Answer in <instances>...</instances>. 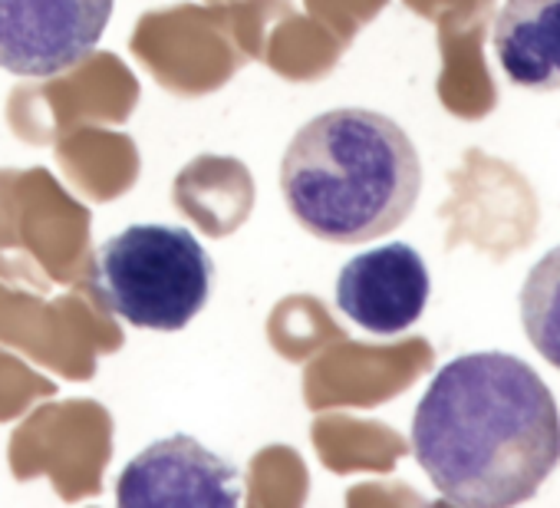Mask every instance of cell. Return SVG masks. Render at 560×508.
<instances>
[{
	"instance_id": "obj_2",
	"label": "cell",
	"mask_w": 560,
	"mask_h": 508,
	"mask_svg": "<svg viewBox=\"0 0 560 508\" xmlns=\"http://www.w3.org/2000/svg\"><path fill=\"white\" fill-rule=\"evenodd\" d=\"M280 192L294 221L334 244L396 231L422 192L409 132L373 109H330L304 123L280 162Z\"/></svg>"
},
{
	"instance_id": "obj_8",
	"label": "cell",
	"mask_w": 560,
	"mask_h": 508,
	"mask_svg": "<svg viewBox=\"0 0 560 508\" xmlns=\"http://www.w3.org/2000/svg\"><path fill=\"white\" fill-rule=\"evenodd\" d=\"M517 304L530 347L560 370V244L527 272Z\"/></svg>"
},
{
	"instance_id": "obj_7",
	"label": "cell",
	"mask_w": 560,
	"mask_h": 508,
	"mask_svg": "<svg viewBox=\"0 0 560 508\" xmlns=\"http://www.w3.org/2000/svg\"><path fill=\"white\" fill-rule=\"evenodd\" d=\"M494 54L514 86L560 90V0H504L494 21Z\"/></svg>"
},
{
	"instance_id": "obj_6",
	"label": "cell",
	"mask_w": 560,
	"mask_h": 508,
	"mask_svg": "<svg viewBox=\"0 0 560 508\" xmlns=\"http://www.w3.org/2000/svg\"><path fill=\"white\" fill-rule=\"evenodd\" d=\"M429 268L412 244H380L350 258L337 278V308L363 331L396 337L429 304Z\"/></svg>"
},
{
	"instance_id": "obj_5",
	"label": "cell",
	"mask_w": 560,
	"mask_h": 508,
	"mask_svg": "<svg viewBox=\"0 0 560 508\" xmlns=\"http://www.w3.org/2000/svg\"><path fill=\"white\" fill-rule=\"evenodd\" d=\"M241 498V469L191 436H168L152 442L122 469L116 485V501L122 508H234Z\"/></svg>"
},
{
	"instance_id": "obj_3",
	"label": "cell",
	"mask_w": 560,
	"mask_h": 508,
	"mask_svg": "<svg viewBox=\"0 0 560 508\" xmlns=\"http://www.w3.org/2000/svg\"><path fill=\"white\" fill-rule=\"evenodd\" d=\"M93 281L103 304L142 331H182L208 304L214 262L178 224H132L96 251Z\"/></svg>"
},
{
	"instance_id": "obj_4",
	"label": "cell",
	"mask_w": 560,
	"mask_h": 508,
	"mask_svg": "<svg viewBox=\"0 0 560 508\" xmlns=\"http://www.w3.org/2000/svg\"><path fill=\"white\" fill-rule=\"evenodd\" d=\"M113 18V0H0V70L60 77L86 60Z\"/></svg>"
},
{
	"instance_id": "obj_1",
	"label": "cell",
	"mask_w": 560,
	"mask_h": 508,
	"mask_svg": "<svg viewBox=\"0 0 560 508\" xmlns=\"http://www.w3.org/2000/svg\"><path fill=\"white\" fill-rule=\"evenodd\" d=\"M412 455L432 488L465 508L537 495L560 462V409L537 370L481 350L445 363L412 416Z\"/></svg>"
}]
</instances>
